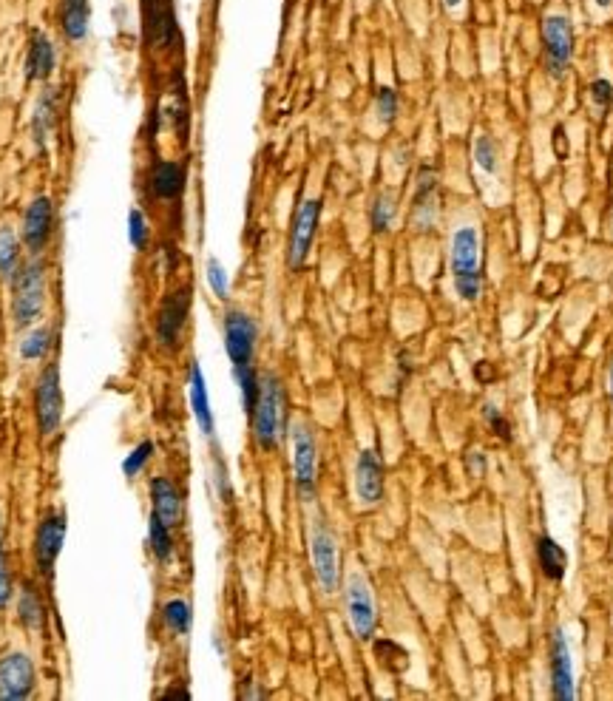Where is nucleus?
<instances>
[{"instance_id":"obj_1","label":"nucleus","mask_w":613,"mask_h":701,"mask_svg":"<svg viewBox=\"0 0 613 701\" xmlns=\"http://www.w3.org/2000/svg\"><path fill=\"white\" fill-rule=\"evenodd\" d=\"M250 429L253 440L262 452H276L287 432V392L281 384L279 375L264 372L262 389H259V401L250 415Z\"/></svg>"},{"instance_id":"obj_2","label":"nucleus","mask_w":613,"mask_h":701,"mask_svg":"<svg viewBox=\"0 0 613 701\" xmlns=\"http://www.w3.org/2000/svg\"><path fill=\"white\" fill-rule=\"evenodd\" d=\"M449 273L455 281V293L463 301H477L483 293V242L472 225L457 228L449 245Z\"/></svg>"},{"instance_id":"obj_3","label":"nucleus","mask_w":613,"mask_h":701,"mask_svg":"<svg viewBox=\"0 0 613 701\" xmlns=\"http://www.w3.org/2000/svg\"><path fill=\"white\" fill-rule=\"evenodd\" d=\"M12 284V327L18 333L32 330L46 307V264L40 256H32L29 262H23L18 276L9 281Z\"/></svg>"},{"instance_id":"obj_4","label":"nucleus","mask_w":613,"mask_h":701,"mask_svg":"<svg viewBox=\"0 0 613 701\" xmlns=\"http://www.w3.org/2000/svg\"><path fill=\"white\" fill-rule=\"evenodd\" d=\"M307 545H310V565H313L318 588L327 596H333L341 588V551H338V537L321 514L313 517L310 523Z\"/></svg>"},{"instance_id":"obj_5","label":"nucleus","mask_w":613,"mask_h":701,"mask_svg":"<svg viewBox=\"0 0 613 701\" xmlns=\"http://www.w3.org/2000/svg\"><path fill=\"white\" fill-rule=\"evenodd\" d=\"M293 480L301 503H313L318 494V440L307 423H293Z\"/></svg>"},{"instance_id":"obj_6","label":"nucleus","mask_w":613,"mask_h":701,"mask_svg":"<svg viewBox=\"0 0 613 701\" xmlns=\"http://www.w3.org/2000/svg\"><path fill=\"white\" fill-rule=\"evenodd\" d=\"M35 418L37 432L43 438H54L63 423V381H60V364L49 361L40 369L35 384Z\"/></svg>"},{"instance_id":"obj_7","label":"nucleus","mask_w":613,"mask_h":701,"mask_svg":"<svg viewBox=\"0 0 613 701\" xmlns=\"http://www.w3.org/2000/svg\"><path fill=\"white\" fill-rule=\"evenodd\" d=\"M344 608H347V619H350L355 639L372 642L375 631H378V605H375L372 585H369V579L361 571H352L350 577H347Z\"/></svg>"},{"instance_id":"obj_8","label":"nucleus","mask_w":613,"mask_h":701,"mask_svg":"<svg viewBox=\"0 0 613 701\" xmlns=\"http://www.w3.org/2000/svg\"><path fill=\"white\" fill-rule=\"evenodd\" d=\"M66 531H69L66 509H49L37 523L35 565L46 579L54 577V568H57V560H60L63 545H66Z\"/></svg>"},{"instance_id":"obj_9","label":"nucleus","mask_w":613,"mask_h":701,"mask_svg":"<svg viewBox=\"0 0 613 701\" xmlns=\"http://www.w3.org/2000/svg\"><path fill=\"white\" fill-rule=\"evenodd\" d=\"M191 287H176L168 296L162 298L157 310V321H154V333H157V341L162 350H176L179 341H182V333L188 327V318H191Z\"/></svg>"},{"instance_id":"obj_10","label":"nucleus","mask_w":613,"mask_h":701,"mask_svg":"<svg viewBox=\"0 0 613 701\" xmlns=\"http://www.w3.org/2000/svg\"><path fill=\"white\" fill-rule=\"evenodd\" d=\"M225 330V352H228L233 369L250 367L256 355V341H259V324L245 310H228L222 318Z\"/></svg>"},{"instance_id":"obj_11","label":"nucleus","mask_w":613,"mask_h":701,"mask_svg":"<svg viewBox=\"0 0 613 701\" xmlns=\"http://www.w3.org/2000/svg\"><path fill=\"white\" fill-rule=\"evenodd\" d=\"M37 670L29 653L6 650L0 653V699L23 701L35 693Z\"/></svg>"},{"instance_id":"obj_12","label":"nucleus","mask_w":613,"mask_h":701,"mask_svg":"<svg viewBox=\"0 0 613 701\" xmlns=\"http://www.w3.org/2000/svg\"><path fill=\"white\" fill-rule=\"evenodd\" d=\"M574 54V29L565 15H548L543 20V63L545 71L560 80Z\"/></svg>"},{"instance_id":"obj_13","label":"nucleus","mask_w":613,"mask_h":701,"mask_svg":"<svg viewBox=\"0 0 613 701\" xmlns=\"http://www.w3.org/2000/svg\"><path fill=\"white\" fill-rule=\"evenodd\" d=\"M318 219H321V199H304L293 216V228H290V239H287V267L293 273L301 270L310 256V247L316 242Z\"/></svg>"},{"instance_id":"obj_14","label":"nucleus","mask_w":613,"mask_h":701,"mask_svg":"<svg viewBox=\"0 0 613 701\" xmlns=\"http://www.w3.org/2000/svg\"><path fill=\"white\" fill-rule=\"evenodd\" d=\"M54 236V202L49 196H35L20 222V242L29 256H40Z\"/></svg>"},{"instance_id":"obj_15","label":"nucleus","mask_w":613,"mask_h":701,"mask_svg":"<svg viewBox=\"0 0 613 701\" xmlns=\"http://www.w3.org/2000/svg\"><path fill=\"white\" fill-rule=\"evenodd\" d=\"M142 40L151 52H165L176 37L174 0H140Z\"/></svg>"},{"instance_id":"obj_16","label":"nucleus","mask_w":613,"mask_h":701,"mask_svg":"<svg viewBox=\"0 0 613 701\" xmlns=\"http://www.w3.org/2000/svg\"><path fill=\"white\" fill-rule=\"evenodd\" d=\"M548 667H551V690L554 699L571 701L577 696L574 690V667H571V648L562 628H554L548 636Z\"/></svg>"},{"instance_id":"obj_17","label":"nucleus","mask_w":613,"mask_h":701,"mask_svg":"<svg viewBox=\"0 0 613 701\" xmlns=\"http://www.w3.org/2000/svg\"><path fill=\"white\" fill-rule=\"evenodd\" d=\"M438 171L432 165H423L415 179V205H412V228L426 230L435 228L438 222Z\"/></svg>"},{"instance_id":"obj_18","label":"nucleus","mask_w":613,"mask_h":701,"mask_svg":"<svg viewBox=\"0 0 613 701\" xmlns=\"http://www.w3.org/2000/svg\"><path fill=\"white\" fill-rule=\"evenodd\" d=\"M355 494L364 506L384 500V460L375 449H364L355 460Z\"/></svg>"},{"instance_id":"obj_19","label":"nucleus","mask_w":613,"mask_h":701,"mask_svg":"<svg viewBox=\"0 0 613 701\" xmlns=\"http://www.w3.org/2000/svg\"><path fill=\"white\" fill-rule=\"evenodd\" d=\"M185 185H188V171L182 162H174V159H159L151 165V174H148V188L151 193L162 199V202H174L185 193Z\"/></svg>"},{"instance_id":"obj_20","label":"nucleus","mask_w":613,"mask_h":701,"mask_svg":"<svg viewBox=\"0 0 613 701\" xmlns=\"http://www.w3.org/2000/svg\"><path fill=\"white\" fill-rule=\"evenodd\" d=\"M148 494H151V511L159 514L171 528H176L185 517V500L182 491L176 489L168 477H151L148 483Z\"/></svg>"},{"instance_id":"obj_21","label":"nucleus","mask_w":613,"mask_h":701,"mask_svg":"<svg viewBox=\"0 0 613 701\" xmlns=\"http://www.w3.org/2000/svg\"><path fill=\"white\" fill-rule=\"evenodd\" d=\"M54 66H57V52H54V43L49 40L46 32H32L29 37V46H26V80L29 83H46L54 74Z\"/></svg>"},{"instance_id":"obj_22","label":"nucleus","mask_w":613,"mask_h":701,"mask_svg":"<svg viewBox=\"0 0 613 701\" xmlns=\"http://www.w3.org/2000/svg\"><path fill=\"white\" fill-rule=\"evenodd\" d=\"M57 117H60V94L57 88L46 86L37 94L35 111H32V137L37 148H46V142L57 128Z\"/></svg>"},{"instance_id":"obj_23","label":"nucleus","mask_w":613,"mask_h":701,"mask_svg":"<svg viewBox=\"0 0 613 701\" xmlns=\"http://www.w3.org/2000/svg\"><path fill=\"white\" fill-rule=\"evenodd\" d=\"M188 392H191V409L196 426L205 438L216 435V418H213L211 398H208V384H205V372L193 361L191 372H188Z\"/></svg>"},{"instance_id":"obj_24","label":"nucleus","mask_w":613,"mask_h":701,"mask_svg":"<svg viewBox=\"0 0 613 701\" xmlns=\"http://www.w3.org/2000/svg\"><path fill=\"white\" fill-rule=\"evenodd\" d=\"M46 616H49V611H46V602H43V594H40V588H37L32 579H26V582L20 585V591H18V619H20V625H23L26 631L43 633V631H46Z\"/></svg>"},{"instance_id":"obj_25","label":"nucleus","mask_w":613,"mask_h":701,"mask_svg":"<svg viewBox=\"0 0 613 701\" xmlns=\"http://www.w3.org/2000/svg\"><path fill=\"white\" fill-rule=\"evenodd\" d=\"M91 23V3L88 0H60V29L69 43H83Z\"/></svg>"},{"instance_id":"obj_26","label":"nucleus","mask_w":613,"mask_h":701,"mask_svg":"<svg viewBox=\"0 0 613 701\" xmlns=\"http://www.w3.org/2000/svg\"><path fill=\"white\" fill-rule=\"evenodd\" d=\"M23 267V242L12 225H0V281H12Z\"/></svg>"},{"instance_id":"obj_27","label":"nucleus","mask_w":613,"mask_h":701,"mask_svg":"<svg viewBox=\"0 0 613 701\" xmlns=\"http://www.w3.org/2000/svg\"><path fill=\"white\" fill-rule=\"evenodd\" d=\"M537 562H540V568H543L545 579L562 582L565 568H568V554H565V548H562L554 537L543 534V537L537 540Z\"/></svg>"},{"instance_id":"obj_28","label":"nucleus","mask_w":613,"mask_h":701,"mask_svg":"<svg viewBox=\"0 0 613 701\" xmlns=\"http://www.w3.org/2000/svg\"><path fill=\"white\" fill-rule=\"evenodd\" d=\"M148 545H151L154 560L162 562V565L171 562V557H174V528L168 526L154 511H151V517H148Z\"/></svg>"},{"instance_id":"obj_29","label":"nucleus","mask_w":613,"mask_h":701,"mask_svg":"<svg viewBox=\"0 0 613 701\" xmlns=\"http://www.w3.org/2000/svg\"><path fill=\"white\" fill-rule=\"evenodd\" d=\"M52 344H54L52 327H46V324H35L32 330H26L23 341H20V358H23L26 364L43 361V358L49 355V350H52Z\"/></svg>"},{"instance_id":"obj_30","label":"nucleus","mask_w":613,"mask_h":701,"mask_svg":"<svg viewBox=\"0 0 613 701\" xmlns=\"http://www.w3.org/2000/svg\"><path fill=\"white\" fill-rule=\"evenodd\" d=\"M162 625H165V631L174 633V636H185V633H191V625H193L191 602H188V599H182V596L168 599V602L162 605Z\"/></svg>"},{"instance_id":"obj_31","label":"nucleus","mask_w":613,"mask_h":701,"mask_svg":"<svg viewBox=\"0 0 613 701\" xmlns=\"http://www.w3.org/2000/svg\"><path fill=\"white\" fill-rule=\"evenodd\" d=\"M395 213H398L395 193H378L375 202H372V208H369V225H372L375 233H386V230L392 228V222H395Z\"/></svg>"},{"instance_id":"obj_32","label":"nucleus","mask_w":613,"mask_h":701,"mask_svg":"<svg viewBox=\"0 0 613 701\" xmlns=\"http://www.w3.org/2000/svg\"><path fill=\"white\" fill-rule=\"evenodd\" d=\"M233 375H236V384H239V392H242V409H245V415L250 418V415H253V409H256V401H259L262 375L253 369V364H250V367L233 369Z\"/></svg>"},{"instance_id":"obj_33","label":"nucleus","mask_w":613,"mask_h":701,"mask_svg":"<svg viewBox=\"0 0 613 701\" xmlns=\"http://www.w3.org/2000/svg\"><path fill=\"white\" fill-rule=\"evenodd\" d=\"M472 157L474 165H477L483 174H497V168H500V148H497V142L491 140L489 134H477V137H474Z\"/></svg>"},{"instance_id":"obj_34","label":"nucleus","mask_w":613,"mask_h":701,"mask_svg":"<svg viewBox=\"0 0 613 701\" xmlns=\"http://www.w3.org/2000/svg\"><path fill=\"white\" fill-rule=\"evenodd\" d=\"M375 656H378V662H381L386 670H392V673H401V670L409 667V653H406L398 642H392V639H378V642H375Z\"/></svg>"},{"instance_id":"obj_35","label":"nucleus","mask_w":613,"mask_h":701,"mask_svg":"<svg viewBox=\"0 0 613 701\" xmlns=\"http://www.w3.org/2000/svg\"><path fill=\"white\" fill-rule=\"evenodd\" d=\"M154 452H157V446H154V440H142V443H137L128 455H125L123 460V474L131 480V477H137V474L148 466V460L154 457Z\"/></svg>"},{"instance_id":"obj_36","label":"nucleus","mask_w":613,"mask_h":701,"mask_svg":"<svg viewBox=\"0 0 613 701\" xmlns=\"http://www.w3.org/2000/svg\"><path fill=\"white\" fill-rule=\"evenodd\" d=\"M12 596H15V579H12L9 557H6V548H3V517H0V614L9 608Z\"/></svg>"},{"instance_id":"obj_37","label":"nucleus","mask_w":613,"mask_h":701,"mask_svg":"<svg viewBox=\"0 0 613 701\" xmlns=\"http://www.w3.org/2000/svg\"><path fill=\"white\" fill-rule=\"evenodd\" d=\"M148 239H151V228H148V219L140 208H131L128 211V242L134 250H145L148 247Z\"/></svg>"},{"instance_id":"obj_38","label":"nucleus","mask_w":613,"mask_h":701,"mask_svg":"<svg viewBox=\"0 0 613 701\" xmlns=\"http://www.w3.org/2000/svg\"><path fill=\"white\" fill-rule=\"evenodd\" d=\"M398 91L395 88H378V94H375V111H378V120L384 125H392L395 123V117H398Z\"/></svg>"},{"instance_id":"obj_39","label":"nucleus","mask_w":613,"mask_h":701,"mask_svg":"<svg viewBox=\"0 0 613 701\" xmlns=\"http://www.w3.org/2000/svg\"><path fill=\"white\" fill-rule=\"evenodd\" d=\"M205 276H208V284H211L213 296L225 301V298L230 296V279H228V270H225V264L211 256V259H208V264H205Z\"/></svg>"},{"instance_id":"obj_40","label":"nucleus","mask_w":613,"mask_h":701,"mask_svg":"<svg viewBox=\"0 0 613 701\" xmlns=\"http://www.w3.org/2000/svg\"><path fill=\"white\" fill-rule=\"evenodd\" d=\"M483 418H486V423H489L491 432H494L497 438L506 440V443L511 440V423L503 418V412H500V409H494L491 404H486L483 406Z\"/></svg>"},{"instance_id":"obj_41","label":"nucleus","mask_w":613,"mask_h":701,"mask_svg":"<svg viewBox=\"0 0 613 701\" xmlns=\"http://www.w3.org/2000/svg\"><path fill=\"white\" fill-rule=\"evenodd\" d=\"M591 100H594V106L599 108V111H608L613 103L611 80H605V77L594 80V83H591Z\"/></svg>"},{"instance_id":"obj_42","label":"nucleus","mask_w":613,"mask_h":701,"mask_svg":"<svg viewBox=\"0 0 613 701\" xmlns=\"http://www.w3.org/2000/svg\"><path fill=\"white\" fill-rule=\"evenodd\" d=\"M213 480H216V489H219V497H222L225 503H230V497H233V491H230L228 469H225V463H222V457H216V460H213Z\"/></svg>"},{"instance_id":"obj_43","label":"nucleus","mask_w":613,"mask_h":701,"mask_svg":"<svg viewBox=\"0 0 613 701\" xmlns=\"http://www.w3.org/2000/svg\"><path fill=\"white\" fill-rule=\"evenodd\" d=\"M466 466H469V472L474 477H483V472H486V457H483V452H472L469 460H466Z\"/></svg>"},{"instance_id":"obj_44","label":"nucleus","mask_w":613,"mask_h":701,"mask_svg":"<svg viewBox=\"0 0 613 701\" xmlns=\"http://www.w3.org/2000/svg\"><path fill=\"white\" fill-rule=\"evenodd\" d=\"M162 696H165V699H191V693L182 690V687H171V690H165Z\"/></svg>"},{"instance_id":"obj_45","label":"nucleus","mask_w":613,"mask_h":701,"mask_svg":"<svg viewBox=\"0 0 613 701\" xmlns=\"http://www.w3.org/2000/svg\"><path fill=\"white\" fill-rule=\"evenodd\" d=\"M474 375H477V378H483V381H486V378H491L489 364H480V367L474 369Z\"/></svg>"},{"instance_id":"obj_46","label":"nucleus","mask_w":613,"mask_h":701,"mask_svg":"<svg viewBox=\"0 0 613 701\" xmlns=\"http://www.w3.org/2000/svg\"><path fill=\"white\" fill-rule=\"evenodd\" d=\"M443 6H446L449 12H455V9H460V6H463V0H443Z\"/></svg>"},{"instance_id":"obj_47","label":"nucleus","mask_w":613,"mask_h":701,"mask_svg":"<svg viewBox=\"0 0 613 701\" xmlns=\"http://www.w3.org/2000/svg\"><path fill=\"white\" fill-rule=\"evenodd\" d=\"M608 392H611V401H613V361H611V369H608Z\"/></svg>"},{"instance_id":"obj_48","label":"nucleus","mask_w":613,"mask_h":701,"mask_svg":"<svg viewBox=\"0 0 613 701\" xmlns=\"http://www.w3.org/2000/svg\"><path fill=\"white\" fill-rule=\"evenodd\" d=\"M596 6H599V9H611L613 0H596Z\"/></svg>"}]
</instances>
